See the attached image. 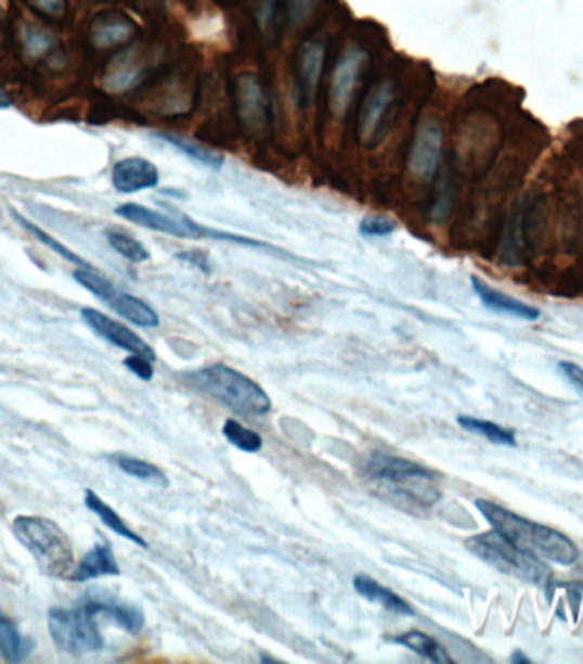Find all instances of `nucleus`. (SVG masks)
<instances>
[{"mask_svg": "<svg viewBox=\"0 0 583 664\" xmlns=\"http://www.w3.org/2000/svg\"><path fill=\"white\" fill-rule=\"evenodd\" d=\"M184 380L196 392L210 396L239 416L261 417L272 410V400L260 384L229 366L213 365L186 372Z\"/></svg>", "mask_w": 583, "mask_h": 664, "instance_id": "obj_2", "label": "nucleus"}, {"mask_svg": "<svg viewBox=\"0 0 583 664\" xmlns=\"http://www.w3.org/2000/svg\"><path fill=\"white\" fill-rule=\"evenodd\" d=\"M471 285L476 296L480 297L481 305L490 309V311L526 321H537L541 318L540 309L526 305L522 301L514 299V297L507 296V294L500 293L492 285H488L487 282L478 279V277H471Z\"/></svg>", "mask_w": 583, "mask_h": 664, "instance_id": "obj_15", "label": "nucleus"}, {"mask_svg": "<svg viewBox=\"0 0 583 664\" xmlns=\"http://www.w3.org/2000/svg\"><path fill=\"white\" fill-rule=\"evenodd\" d=\"M85 505L89 511L94 512L98 518H100L101 523L104 526H108L113 533L116 535H120V537L127 538L128 541H132L137 547H142V549H148L147 541L144 538L140 537L139 533L133 532L132 528H128V524L121 520L120 514L112 508V506L106 505L100 496H98L94 490L88 488L85 494Z\"/></svg>", "mask_w": 583, "mask_h": 664, "instance_id": "obj_21", "label": "nucleus"}, {"mask_svg": "<svg viewBox=\"0 0 583 664\" xmlns=\"http://www.w3.org/2000/svg\"><path fill=\"white\" fill-rule=\"evenodd\" d=\"M326 64V44L318 38L300 43L294 61V89L296 98L302 106H308L316 98Z\"/></svg>", "mask_w": 583, "mask_h": 664, "instance_id": "obj_11", "label": "nucleus"}, {"mask_svg": "<svg viewBox=\"0 0 583 664\" xmlns=\"http://www.w3.org/2000/svg\"><path fill=\"white\" fill-rule=\"evenodd\" d=\"M106 240L118 255L124 256L125 260L132 261V264H144V261L151 260V252H148L147 246L137 238L130 237V234H125L121 231H108L106 232Z\"/></svg>", "mask_w": 583, "mask_h": 664, "instance_id": "obj_28", "label": "nucleus"}, {"mask_svg": "<svg viewBox=\"0 0 583 664\" xmlns=\"http://www.w3.org/2000/svg\"><path fill=\"white\" fill-rule=\"evenodd\" d=\"M558 368L583 393V369L580 366L573 365V362H568V360L559 362Z\"/></svg>", "mask_w": 583, "mask_h": 664, "instance_id": "obj_38", "label": "nucleus"}, {"mask_svg": "<svg viewBox=\"0 0 583 664\" xmlns=\"http://www.w3.org/2000/svg\"><path fill=\"white\" fill-rule=\"evenodd\" d=\"M511 663H526V664H529V663H531V660H529V657L523 656V652L516 651V652H514V656H511Z\"/></svg>", "mask_w": 583, "mask_h": 664, "instance_id": "obj_40", "label": "nucleus"}, {"mask_svg": "<svg viewBox=\"0 0 583 664\" xmlns=\"http://www.w3.org/2000/svg\"><path fill=\"white\" fill-rule=\"evenodd\" d=\"M177 258L183 261V264L192 265V267L200 270V272L210 273V258L202 250H186V252L177 253Z\"/></svg>", "mask_w": 583, "mask_h": 664, "instance_id": "obj_37", "label": "nucleus"}, {"mask_svg": "<svg viewBox=\"0 0 583 664\" xmlns=\"http://www.w3.org/2000/svg\"><path fill=\"white\" fill-rule=\"evenodd\" d=\"M11 214H13L14 219H16V222L21 226V228L28 231L29 234L35 238V240L40 241L41 244H44L47 248L52 250L53 253H56V255L64 258V260L68 261V264L77 265L79 269H94V267H92L89 261H86L82 256H79L76 252H73V250L67 248L64 243L55 240L52 234H49V232L44 231V229H41L40 226H37L35 222H31V220L26 219L23 214L17 213V210H11Z\"/></svg>", "mask_w": 583, "mask_h": 664, "instance_id": "obj_24", "label": "nucleus"}, {"mask_svg": "<svg viewBox=\"0 0 583 664\" xmlns=\"http://www.w3.org/2000/svg\"><path fill=\"white\" fill-rule=\"evenodd\" d=\"M80 318H82V321L88 324L92 332L101 336L103 341L108 342V344L121 348L125 353L147 357L153 362L156 360L154 348L142 336L128 329L127 324L113 320L108 315H104V312L98 311L94 308L80 309Z\"/></svg>", "mask_w": 583, "mask_h": 664, "instance_id": "obj_12", "label": "nucleus"}, {"mask_svg": "<svg viewBox=\"0 0 583 664\" xmlns=\"http://www.w3.org/2000/svg\"><path fill=\"white\" fill-rule=\"evenodd\" d=\"M353 588L359 592L360 597L372 603L383 604L384 609L394 615L415 616V610L412 604L398 597L394 591L380 585L379 580L372 579L367 574H357L353 577Z\"/></svg>", "mask_w": 583, "mask_h": 664, "instance_id": "obj_20", "label": "nucleus"}, {"mask_svg": "<svg viewBox=\"0 0 583 664\" xmlns=\"http://www.w3.org/2000/svg\"><path fill=\"white\" fill-rule=\"evenodd\" d=\"M124 365L142 381H151L154 378L153 360L147 359V357L132 354V356H128L127 359L124 360Z\"/></svg>", "mask_w": 583, "mask_h": 664, "instance_id": "obj_35", "label": "nucleus"}, {"mask_svg": "<svg viewBox=\"0 0 583 664\" xmlns=\"http://www.w3.org/2000/svg\"><path fill=\"white\" fill-rule=\"evenodd\" d=\"M113 461L121 472L133 476L137 481L151 482V484L163 485V487L168 485L165 472L157 469L156 464L140 460V458L128 457V455H116V457H113Z\"/></svg>", "mask_w": 583, "mask_h": 664, "instance_id": "obj_27", "label": "nucleus"}, {"mask_svg": "<svg viewBox=\"0 0 583 664\" xmlns=\"http://www.w3.org/2000/svg\"><path fill=\"white\" fill-rule=\"evenodd\" d=\"M139 28L130 17L120 13H108L92 23L91 43L96 49H113L135 38Z\"/></svg>", "mask_w": 583, "mask_h": 664, "instance_id": "obj_16", "label": "nucleus"}, {"mask_svg": "<svg viewBox=\"0 0 583 664\" xmlns=\"http://www.w3.org/2000/svg\"><path fill=\"white\" fill-rule=\"evenodd\" d=\"M396 106V88L391 80L383 82L372 89L359 116V141L374 148L383 141L391 125V116Z\"/></svg>", "mask_w": 583, "mask_h": 664, "instance_id": "obj_9", "label": "nucleus"}, {"mask_svg": "<svg viewBox=\"0 0 583 664\" xmlns=\"http://www.w3.org/2000/svg\"><path fill=\"white\" fill-rule=\"evenodd\" d=\"M13 533L37 561L41 573L56 579L70 577L74 571L73 544L59 524L47 518L17 516L13 521Z\"/></svg>", "mask_w": 583, "mask_h": 664, "instance_id": "obj_3", "label": "nucleus"}, {"mask_svg": "<svg viewBox=\"0 0 583 664\" xmlns=\"http://www.w3.org/2000/svg\"><path fill=\"white\" fill-rule=\"evenodd\" d=\"M364 472L368 478L377 482L401 487V485L422 484L430 482L433 473L425 469L424 464L406 460V458L392 457L386 452H372L364 463Z\"/></svg>", "mask_w": 583, "mask_h": 664, "instance_id": "obj_13", "label": "nucleus"}, {"mask_svg": "<svg viewBox=\"0 0 583 664\" xmlns=\"http://www.w3.org/2000/svg\"><path fill=\"white\" fill-rule=\"evenodd\" d=\"M222 434L232 446L244 452H258L263 448V437L252 431V429L244 427L234 419H228L222 427Z\"/></svg>", "mask_w": 583, "mask_h": 664, "instance_id": "obj_30", "label": "nucleus"}, {"mask_svg": "<svg viewBox=\"0 0 583 664\" xmlns=\"http://www.w3.org/2000/svg\"><path fill=\"white\" fill-rule=\"evenodd\" d=\"M475 506L487 518L488 523L492 524L493 529L523 552L540 557L541 561L546 559L561 565H571L579 561V549L563 533L517 516L516 512L490 500L478 499Z\"/></svg>", "mask_w": 583, "mask_h": 664, "instance_id": "obj_1", "label": "nucleus"}, {"mask_svg": "<svg viewBox=\"0 0 583 664\" xmlns=\"http://www.w3.org/2000/svg\"><path fill=\"white\" fill-rule=\"evenodd\" d=\"M0 219H2V214H0Z\"/></svg>", "mask_w": 583, "mask_h": 664, "instance_id": "obj_43", "label": "nucleus"}, {"mask_svg": "<svg viewBox=\"0 0 583 664\" xmlns=\"http://www.w3.org/2000/svg\"><path fill=\"white\" fill-rule=\"evenodd\" d=\"M98 618L100 616L92 612L86 600L74 609L53 606L49 610V630L53 644L74 657L101 651L104 639Z\"/></svg>", "mask_w": 583, "mask_h": 664, "instance_id": "obj_5", "label": "nucleus"}, {"mask_svg": "<svg viewBox=\"0 0 583 664\" xmlns=\"http://www.w3.org/2000/svg\"><path fill=\"white\" fill-rule=\"evenodd\" d=\"M159 181V168L145 157H125L115 163L112 169L113 189L124 195L156 189Z\"/></svg>", "mask_w": 583, "mask_h": 664, "instance_id": "obj_14", "label": "nucleus"}, {"mask_svg": "<svg viewBox=\"0 0 583 664\" xmlns=\"http://www.w3.org/2000/svg\"><path fill=\"white\" fill-rule=\"evenodd\" d=\"M142 76H144V71L139 65L132 64V62H124L109 73L106 85L113 91H125V89L139 85Z\"/></svg>", "mask_w": 583, "mask_h": 664, "instance_id": "obj_33", "label": "nucleus"}, {"mask_svg": "<svg viewBox=\"0 0 583 664\" xmlns=\"http://www.w3.org/2000/svg\"><path fill=\"white\" fill-rule=\"evenodd\" d=\"M109 308L120 315L130 323L137 324L140 329H157L159 327V315L154 311L145 301L127 293H116L115 297L108 303Z\"/></svg>", "mask_w": 583, "mask_h": 664, "instance_id": "obj_22", "label": "nucleus"}, {"mask_svg": "<svg viewBox=\"0 0 583 664\" xmlns=\"http://www.w3.org/2000/svg\"><path fill=\"white\" fill-rule=\"evenodd\" d=\"M115 214L121 217V219L128 220V222L140 226V228L160 232V234H166V237L181 238V240L229 241V243L249 246V248L255 246L252 238L207 228V226L196 222L192 217L178 213V210H171V214H166L156 210V208L135 204V202H127V204L118 205L115 208Z\"/></svg>", "mask_w": 583, "mask_h": 664, "instance_id": "obj_4", "label": "nucleus"}, {"mask_svg": "<svg viewBox=\"0 0 583 664\" xmlns=\"http://www.w3.org/2000/svg\"><path fill=\"white\" fill-rule=\"evenodd\" d=\"M392 642L410 649V651L415 652L418 656L425 657V660L431 661V663H454L452 657L449 656V652L445 651L436 639H431L430 636L419 633V630H412V633L403 634V636L392 637Z\"/></svg>", "mask_w": 583, "mask_h": 664, "instance_id": "obj_25", "label": "nucleus"}, {"mask_svg": "<svg viewBox=\"0 0 583 664\" xmlns=\"http://www.w3.org/2000/svg\"><path fill=\"white\" fill-rule=\"evenodd\" d=\"M74 279H76L77 284L82 285L92 296H96L98 299L103 301L106 305L118 293L115 284L109 279H106V277L98 273L96 269H77L74 272Z\"/></svg>", "mask_w": 583, "mask_h": 664, "instance_id": "obj_31", "label": "nucleus"}, {"mask_svg": "<svg viewBox=\"0 0 583 664\" xmlns=\"http://www.w3.org/2000/svg\"><path fill=\"white\" fill-rule=\"evenodd\" d=\"M106 576H121V569L116 562L115 553L108 544H96L80 559L68 579L74 583H88Z\"/></svg>", "mask_w": 583, "mask_h": 664, "instance_id": "obj_17", "label": "nucleus"}, {"mask_svg": "<svg viewBox=\"0 0 583 664\" xmlns=\"http://www.w3.org/2000/svg\"><path fill=\"white\" fill-rule=\"evenodd\" d=\"M320 0H278L280 20L285 28L297 29L316 11Z\"/></svg>", "mask_w": 583, "mask_h": 664, "instance_id": "obj_29", "label": "nucleus"}, {"mask_svg": "<svg viewBox=\"0 0 583 664\" xmlns=\"http://www.w3.org/2000/svg\"><path fill=\"white\" fill-rule=\"evenodd\" d=\"M261 663H282L280 660H272V657L261 656Z\"/></svg>", "mask_w": 583, "mask_h": 664, "instance_id": "obj_41", "label": "nucleus"}, {"mask_svg": "<svg viewBox=\"0 0 583 664\" xmlns=\"http://www.w3.org/2000/svg\"><path fill=\"white\" fill-rule=\"evenodd\" d=\"M367 62L368 55L360 47H348L336 61L328 89L329 112L335 118H345L348 115Z\"/></svg>", "mask_w": 583, "mask_h": 664, "instance_id": "obj_8", "label": "nucleus"}, {"mask_svg": "<svg viewBox=\"0 0 583 664\" xmlns=\"http://www.w3.org/2000/svg\"><path fill=\"white\" fill-rule=\"evenodd\" d=\"M457 424L469 431V433L483 436L484 439L490 440L493 445L511 446V448L517 446L516 434L508 431V429L500 427L495 422L481 421V419H475V417L469 416H459L457 417Z\"/></svg>", "mask_w": 583, "mask_h": 664, "instance_id": "obj_26", "label": "nucleus"}, {"mask_svg": "<svg viewBox=\"0 0 583 664\" xmlns=\"http://www.w3.org/2000/svg\"><path fill=\"white\" fill-rule=\"evenodd\" d=\"M466 545L475 556L483 559L487 564L492 565L500 573L519 577V579L528 580L532 585L547 586L549 571L541 562L540 557L523 552L510 540H507L504 535H500L496 529L483 533V535H476V537L469 538Z\"/></svg>", "mask_w": 583, "mask_h": 664, "instance_id": "obj_6", "label": "nucleus"}, {"mask_svg": "<svg viewBox=\"0 0 583 664\" xmlns=\"http://www.w3.org/2000/svg\"><path fill=\"white\" fill-rule=\"evenodd\" d=\"M156 137L160 142L171 145L181 156L189 157L195 165L204 166V168L212 169V171H220V169L224 168V154L219 153L216 149L200 144L195 139L178 136V133H157Z\"/></svg>", "mask_w": 583, "mask_h": 664, "instance_id": "obj_19", "label": "nucleus"}, {"mask_svg": "<svg viewBox=\"0 0 583 664\" xmlns=\"http://www.w3.org/2000/svg\"><path fill=\"white\" fill-rule=\"evenodd\" d=\"M33 648V640L20 633L16 622L0 612V657L5 663H21L31 654Z\"/></svg>", "mask_w": 583, "mask_h": 664, "instance_id": "obj_23", "label": "nucleus"}, {"mask_svg": "<svg viewBox=\"0 0 583 664\" xmlns=\"http://www.w3.org/2000/svg\"><path fill=\"white\" fill-rule=\"evenodd\" d=\"M13 104V97H11L8 91H4V89L0 88V110L11 108Z\"/></svg>", "mask_w": 583, "mask_h": 664, "instance_id": "obj_39", "label": "nucleus"}, {"mask_svg": "<svg viewBox=\"0 0 583 664\" xmlns=\"http://www.w3.org/2000/svg\"><path fill=\"white\" fill-rule=\"evenodd\" d=\"M25 49L28 55L31 56L47 55V53L52 52L53 38L50 37L49 33H44L43 29L28 26L25 29Z\"/></svg>", "mask_w": 583, "mask_h": 664, "instance_id": "obj_34", "label": "nucleus"}, {"mask_svg": "<svg viewBox=\"0 0 583 664\" xmlns=\"http://www.w3.org/2000/svg\"><path fill=\"white\" fill-rule=\"evenodd\" d=\"M28 2L44 16L64 17L67 13V0H28Z\"/></svg>", "mask_w": 583, "mask_h": 664, "instance_id": "obj_36", "label": "nucleus"}, {"mask_svg": "<svg viewBox=\"0 0 583 664\" xmlns=\"http://www.w3.org/2000/svg\"><path fill=\"white\" fill-rule=\"evenodd\" d=\"M234 106L241 130L252 139L267 136L272 125V106L260 76L244 73L234 88Z\"/></svg>", "mask_w": 583, "mask_h": 664, "instance_id": "obj_7", "label": "nucleus"}, {"mask_svg": "<svg viewBox=\"0 0 583 664\" xmlns=\"http://www.w3.org/2000/svg\"><path fill=\"white\" fill-rule=\"evenodd\" d=\"M89 606L98 616H106L115 622L121 630L128 634H140L145 625V616L142 610L133 604L121 603V601L106 600V598H89Z\"/></svg>", "mask_w": 583, "mask_h": 664, "instance_id": "obj_18", "label": "nucleus"}, {"mask_svg": "<svg viewBox=\"0 0 583 664\" xmlns=\"http://www.w3.org/2000/svg\"><path fill=\"white\" fill-rule=\"evenodd\" d=\"M2 16H4V11H2V8H0V23H2Z\"/></svg>", "mask_w": 583, "mask_h": 664, "instance_id": "obj_42", "label": "nucleus"}, {"mask_svg": "<svg viewBox=\"0 0 583 664\" xmlns=\"http://www.w3.org/2000/svg\"><path fill=\"white\" fill-rule=\"evenodd\" d=\"M444 145V130L433 120H425L416 128L412 149L407 154V169L419 181H431L439 171Z\"/></svg>", "mask_w": 583, "mask_h": 664, "instance_id": "obj_10", "label": "nucleus"}, {"mask_svg": "<svg viewBox=\"0 0 583 664\" xmlns=\"http://www.w3.org/2000/svg\"><path fill=\"white\" fill-rule=\"evenodd\" d=\"M398 228L400 226L391 217L371 214L360 220L359 232L360 237L364 238H388L392 237Z\"/></svg>", "mask_w": 583, "mask_h": 664, "instance_id": "obj_32", "label": "nucleus"}]
</instances>
